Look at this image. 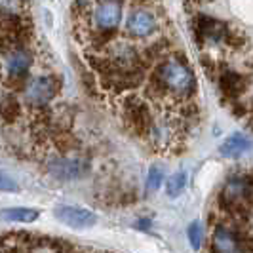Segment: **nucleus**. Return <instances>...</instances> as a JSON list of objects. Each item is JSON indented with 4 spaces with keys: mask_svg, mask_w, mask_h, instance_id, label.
I'll list each match as a JSON object with an SVG mask.
<instances>
[{
    "mask_svg": "<svg viewBox=\"0 0 253 253\" xmlns=\"http://www.w3.org/2000/svg\"><path fill=\"white\" fill-rule=\"evenodd\" d=\"M196 76L183 51H171L154 65L149 75V103L162 113H175L181 105L194 101ZM156 113V114H158Z\"/></svg>",
    "mask_w": 253,
    "mask_h": 253,
    "instance_id": "1",
    "label": "nucleus"
},
{
    "mask_svg": "<svg viewBox=\"0 0 253 253\" xmlns=\"http://www.w3.org/2000/svg\"><path fill=\"white\" fill-rule=\"evenodd\" d=\"M116 113L127 131L133 137H141V139H145V135L149 133V127L156 116L151 103L143 97H135V95L120 97L116 101Z\"/></svg>",
    "mask_w": 253,
    "mask_h": 253,
    "instance_id": "2",
    "label": "nucleus"
},
{
    "mask_svg": "<svg viewBox=\"0 0 253 253\" xmlns=\"http://www.w3.org/2000/svg\"><path fill=\"white\" fill-rule=\"evenodd\" d=\"M211 240H210V253H248L246 244L252 238L240 236L228 227H211Z\"/></svg>",
    "mask_w": 253,
    "mask_h": 253,
    "instance_id": "3",
    "label": "nucleus"
},
{
    "mask_svg": "<svg viewBox=\"0 0 253 253\" xmlns=\"http://www.w3.org/2000/svg\"><path fill=\"white\" fill-rule=\"evenodd\" d=\"M46 168L57 179H80L88 171V164L82 158L71 154H51Z\"/></svg>",
    "mask_w": 253,
    "mask_h": 253,
    "instance_id": "4",
    "label": "nucleus"
},
{
    "mask_svg": "<svg viewBox=\"0 0 253 253\" xmlns=\"http://www.w3.org/2000/svg\"><path fill=\"white\" fill-rule=\"evenodd\" d=\"M215 80L227 105L242 99V93L250 86V76L244 75V73H236V71H223L221 69V73L217 75Z\"/></svg>",
    "mask_w": 253,
    "mask_h": 253,
    "instance_id": "5",
    "label": "nucleus"
},
{
    "mask_svg": "<svg viewBox=\"0 0 253 253\" xmlns=\"http://www.w3.org/2000/svg\"><path fill=\"white\" fill-rule=\"evenodd\" d=\"M53 215L57 217L61 223L73 228L93 227L97 223V215L93 211L86 210V208H80V206H59V208H55Z\"/></svg>",
    "mask_w": 253,
    "mask_h": 253,
    "instance_id": "6",
    "label": "nucleus"
},
{
    "mask_svg": "<svg viewBox=\"0 0 253 253\" xmlns=\"http://www.w3.org/2000/svg\"><path fill=\"white\" fill-rule=\"evenodd\" d=\"M253 141L250 137H246L244 133H234L230 135L223 145H221V154L225 158H238L244 152H248L252 149Z\"/></svg>",
    "mask_w": 253,
    "mask_h": 253,
    "instance_id": "7",
    "label": "nucleus"
},
{
    "mask_svg": "<svg viewBox=\"0 0 253 253\" xmlns=\"http://www.w3.org/2000/svg\"><path fill=\"white\" fill-rule=\"evenodd\" d=\"M0 217L10 223H35L38 219V211L31 208H10L0 211Z\"/></svg>",
    "mask_w": 253,
    "mask_h": 253,
    "instance_id": "8",
    "label": "nucleus"
},
{
    "mask_svg": "<svg viewBox=\"0 0 253 253\" xmlns=\"http://www.w3.org/2000/svg\"><path fill=\"white\" fill-rule=\"evenodd\" d=\"M185 183H187L185 171H179L175 175H171V177L168 179V194L169 196H179L183 192V189H185Z\"/></svg>",
    "mask_w": 253,
    "mask_h": 253,
    "instance_id": "9",
    "label": "nucleus"
},
{
    "mask_svg": "<svg viewBox=\"0 0 253 253\" xmlns=\"http://www.w3.org/2000/svg\"><path fill=\"white\" fill-rule=\"evenodd\" d=\"M162 177H164V173H162V169L160 168H156V166H152L151 169H149V177H147V190H154L160 189V185H162Z\"/></svg>",
    "mask_w": 253,
    "mask_h": 253,
    "instance_id": "10",
    "label": "nucleus"
},
{
    "mask_svg": "<svg viewBox=\"0 0 253 253\" xmlns=\"http://www.w3.org/2000/svg\"><path fill=\"white\" fill-rule=\"evenodd\" d=\"M202 238H204L202 225H200V223H192V225L189 227V240L194 250H198V248L202 246Z\"/></svg>",
    "mask_w": 253,
    "mask_h": 253,
    "instance_id": "11",
    "label": "nucleus"
},
{
    "mask_svg": "<svg viewBox=\"0 0 253 253\" xmlns=\"http://www.w3.org/2000/svg\"><path fill=\"white\" fill-rule=\"evenodd\" d=\"M0 190H4V192H17V190H19V185H17L8 173L0 171Z\"/></svg>",
    "mask_w": 253,
    "mask_h": 253,
    "instance_id": "12",
    "label": "nucleus"
}]
</instances>
